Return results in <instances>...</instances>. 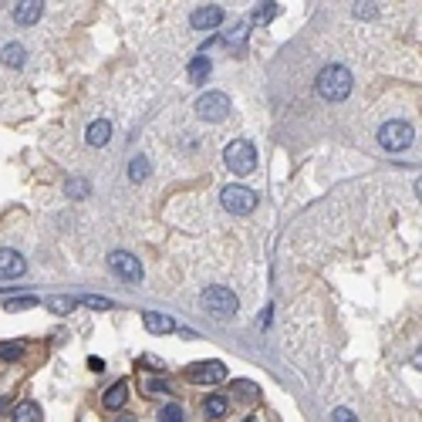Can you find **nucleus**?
Here are the masks:
<instances>
[{
	"instance_id": "obj_1",
	"label": "nucleus",
	"mask_w": 422,
	"mask_h": 422,
	"mask_svg": "<svg viewBox=\"0 0 422 422\" xmlns=\"http://www.w3.org/2000/svg\"><path fill=\"white\" fill-rule=\"evenodd\" d=\"M314 91L324 102H341V98L351 95V71L345 64H328L318 75V81H314Z\"/></svg>"
},
{
	"instance_id": "obj_2",
	"label": "nucleus",
	"mask_w": 422,
	"mask_h": 422,
	"mask_svg": "<svg viewBox=\"0 0 422 422\" xmlns=\"http://www.w3.org/2000/svg\"><path fill=\"white\" fill-rule=\"evenodd\" d=\"M223 163L237 173V176H250L257 169V149H254V142H247V139H237L230 142L227 149H223Z\"/></svg>"
},
{
	"instance_id": "obj_3",
	"label": "nucleus",
	"mask_w": 422,
	"mask_h": 422,
	"mask_svg": "<svg viewBox=\"0 0 422 422\" xmlns=\"http://www.w3.org/2000/svg\"><path fill=\"white\" fill-rule=\"evenodd\" d=\"M412 139H416V132H412V125L402 122V118H392V122H385V125L379 128V142H382V149H388V153L409 149Z\"/></svg>"
},
{
	"instance_id": "obj_4",
	"label": "nucleus",
	"mask_w": 422,
	"mask_h": 422,
	"mask_svg": "<svg viewBox=\"0 0 422 422\" xmlns=\"http://www.w3.org/2000/svg\"><path fill=\"white\" fill-rule=\"evenodd\" d=\"M203 307L213 318H233V314H237V294L227 291V287H206Z\"/></svg>"
},
{
	"instance_id": "obj_5",
	"label": "nucleus",
	"mask_w": 422,
	"mask_h": 422,
	"mask_svg": "<svg viewBox=\"0 0 422 422\" xmlns=\"http://www.w3.org/2000/svg\"><path fill=\"white\" fill-rule=\"evenodd\" d=\"M196 115L206 118V122H223L230 115V95L223 91H206L203 98L196 102Z\"/></svg>"
},
{
	"instance_id": "obj_6",
	"label": "nucleus",
	"mask_w": 422,
	"mask_h": 422,
	"mask_svg": "<svg viewBox=\"0 0 422 422\" xmlns=\"http://www.w3.org/2000/svg\"><path fill=\"white\" fill-rule=\"evenodd\" d=\"M223 206L230 210L233 217H247L257 210V192L247 186H227L223 190Z\"/></svg>"
},
{
	"instance_id": "obj_7",
	"label": "nucleus",
	"mask_w": 422,
	"mask_h": 422,
	"mask_svg": "<svg viewBox=\"0 0 422 422\" xmlns=\"http://www.w3.org/2000/svg\"><path fill=\"white\" fill-rule=\"evenodd\" d=\"M186 379L192 385H220L227 379V365L223 361H196L186 369Z\"/></svg>"
},
{
	"instance_id": "obj_8",
	"label": "nucleus",
	"mask_w": 422,
	"mask_h": 422,
	"mask_svg": "<svg viewBox=\"0 0 422 422\" xmlns=\"http://www.w3.org/2000/svg\"><path fill=\"white\" fill-rule=\"evenodd\" d=\"M108 267L115 270L122 281L142 284V264L132 254H128V250H112V254H108Z\"/></svg>"
},
{
	"instance_id": "obj_9",
	"label": "nucleus",
	"mask_w": 422,
	"mask_h": 422,
	"mask_svg": "<svg viewBox=\"0 0 422 422\" xmlns=\"http://www.w3.org/2000/svg\"><path fill=\"white\" fill-rule=\"evenodd\" d=\"M190 24L196 27V31H213V27L223 24V7H217V4H206V7H196L190 17Z\"/></svg>"
},
{
	"instance_id": "obj_10",
	"label": "nucleus",
	"mask_w": 422,
	"mask_h": 422,
	"mask_svg": "<svg viewBox=\"0 0 422 422\" xmlns=\"http://www.w3.org/2000/svg\"><path fill=\"white\" fill-rule=\"evenodd\" d=\"M27 260L17 250H0V277L4 281H14V277H24Z\"/></svg>"
},
{
	"instance_id": "obj_11",
	"label": "nucleus",
	"mask_w": 422,
	"mask_h": 422,
	"mask_svg": "<svg viewBox=\"0 0 422 422\" xmlns=\"http://www.w3.org/2000/svg\"><path fill=\"white\" fill-rule=\"evenodd\" d=\"M41 14H44V4L41 0H21V4H14V21L17 24H38Z\"/></svg>"
},
{
	"instance_id": "obj_12",
	"label": "nucleus",
	"mask_w": 422,
	"mask_h": 422,
	"mask_svg": "<svg viewBox=\"0 0 422 422\" xmlns=\"http://www.w3.org/2000/svg\"><path fill=\"white\" fill-rule=\"evenodd\" d=\"M108 139H112V125L105 118H95L88 125V132H85V142L95 145V149H102V145H108Z\"/></svg>"
},
{
	"instance_id": "obj_13",
	"label": "nucleus",
	"mask_w": 422,
	"mask_h": 422,
	"mask_svg": "<svg viewBox=\"0 0 422 422\" xmlns=\"http://www.w3.org/2000/svg\"><path fill=\"white\" fill-rule=\"evenodd\" d=\"M142 324H145L153 334H173L176 331V321L166 318V314H155V311H145V314H142Z\"/></svg>"
},
{
	"instance_id": "obj_14",
	"label": "nucleus",
	"mask_w": 422,
	"mask_h": 422,
	"mask_svg": "<svg viewBox=\"0 0 422 422\" xmlns=\"http://www.w3.org/2000/svg\"><path fill=\"white\" fill-rule=\"evenodd\" d=\"M210 71H213V64H210V58H203V54H196L190 61V68H186V75H190L192 85H203L206 78H210Z\"/></svg>"
},
{
	"instance_id": "obj_15",
	"label": "nucleus",
	"mask_w": 422,
	"mask_h": 422,
	"mask_svg": "<svg viewBox=\"0 0 422 422\" xmlns=\"http://www.w3.org/2000/svg\"><path fill=\"white\" fill-rule=\"evenodd\" d=\"M125 398H128V385L125 382H115L108 392H105L102 406H105V409H122V406H125Z\"/></svg>"
},
{
	"instance_id": "obj_16",
	"label": "nucleus",
	"mask_w": 422,
	"mask_h": 422,
	"mask_svg": "<svg viewBox=\"0 0 422 422\" xmlns=\"http://www.w3.org/2000/svg\"><path fill=\"white\" fill-rule=\"evenodd\" d=\"M14 422H41V409L34 406V402H17L11 412Z\"/></svg>"
},
{
	"instance_id": "obj_17",
	"label": "nucleus",
	"mask_w": 422,
	"mask_h": 422,
	"mask_svg": "<svg viewBox=\"0 0 422 422\" xmlns=\"http://www.w3.org/2000/svg\"><path fill=\"white\" fill-rule=\"evenodd\" d=\"M227 409H230V402H227L223 396H206L203 412L210 416V419H223V416H227Z\"/></svg>"
},
{
	"instance_id": "obj_18",
	"label": "nucleus",
	"mask_w": 422,
	"mask_h": 422,
	"mask_svg": "<svg viewBox=\"0 0 422 422\" xmlns=\"http://www.w3.org/2000/svg\"><path fill=\"white\" fill-rule=\"evenodd\" d=\"M0 58H4V64H7V68H21L27 54H24V48H21V44H4Z\"/></svg>"
},
{
	"instance_id": "obj_19",
	"label": "nucleus",
	"mask_w": 422,
	"mask_h": 422,
	"mask_svg": "<svg viewBox=\"0 0 422 422\" xmlns=\"http://www.w3.org/2000/svg\"><path fill=\"white\" fill-rule=\"evenodd\" d=\"M145 176H149V159H145V155H135V159L128 163V180H132V182H142Z\"/></svg>"
},
{
	"instance_id": "obj_20",
	"label": "nucleus",
	"mask_w": 422,
	"mask_h": 422,
	"mask_svg": "<svg viewBox=\"0 0 422 422\" xmlns=\"http://www.w3.org/2000/svg\"><path fill=\"white\" fill-rule=\"evenodd\" d=\"M24 355V345L21 341H0V359L4 361H17Z\"/></svg>"
},
{
	"instance_id": "obj_21",
	"label": "nucleus",
	"mask_w": 422,
	"mask_h": 422,
	"mask_svg": "<svg viewBox=\"0 0 422 422\" xmlns=\"http://www.w3.org/2000/svg\"><path fill=\"white\" fill-rule=\"evenodd\" d=\"M48 307H51L54 314H71V311L78 307V301H75V297H51Z\"/></svg>"
},
{
	"instance_id": "obj_22",
	"label": "nucleus",
	"mask_w": 422,
	"mask_h": 422,
	"mask_svg": "<svg viewBox=\"0 0 422 422\" xmlns=\"http://www.w3.org/2000/svg\"><path fill=\"white\" fill-rule=\"evenodd\" d=\"M274 14H277V4H274V0H267V4H260V7L254 11V24H267V21L274 17Z\"/></svg>"
},
{
	"instance_id": "obj_23",
	"label": "nucleus",
	"mask_w": 422,
	"mask_h": 422,
	"mask_svg": "<svg viewBox=\"0 0 422 422\" xmlns=\"http://www.w3.org/2000/svg\"><path fill=\"white\" fill-rule=\"evenodd\" d=\"M88 182L85 180H68L64 182V192H68V196H75V200H81V196H88Z\"/></svg>"
},
{
	"instance_id": "obj_24",
	"label": "nucleus",
	"mask_w": 422,
	"mask_h": 422,
	"mask_svg": "<svg viewBox=\"0 0 422 422\" xmlns=\"http://www.w3.org/2000/svg\"><path fill=\"white\" fill-rule=\"evenodd\" d=\"M159 422H182V409L173 402V406H166V409L159 412Z\"/></svg>"
},
{
	"instance_id": "obj_25",
	"label": "nucleus",
	"mask_w": 422,
	"mask_h": 422,
	"mask_svg": "<svg viewBox=\"0 0 422 422\" xmlns=\"http://www.w3.org/2000/svg\"><path fill=\"white\" fill-rule=\"evenodd\" d=\"M85 304L95 307V311H108V307H112V301H108V297H85Z\"/></svg>"
},
{
	"instance_id": "obj_26",
	"label": "nucleus",
	"mask_w": 422,
	"mask_h": 422,
	"mask_svg": "<svg viewBox=\"0 0 422 422\" xmlns=\"http://www.w3.org/2000/svg\"><path fill=\"white\" fill-rule=\"evenodd\" d=\"M34 304H38L34 297H11V301H7V307H11V311H17V307H34Z\"/></svg>"
},
{
	"instance_id": "obj_27",
	"label": "nucleus",
	"mask_w": 422,
	"mask_h": 422,
	"mask_svg": "<svg viewBox=\"0 0 422 422\" xmlns=\"http://www.w3.org/2000/svg\"><path fill=\"white\" fill-rule=\"evenodd\" d=\"M375 4H355V17H375Z\"/></svg>"
},
{
	"instance_id": "obj_28",
	"label": "nucleus",
	"mask_w": 422,
	"mask_h": 422,
	"mask_svg": "<svg viewBox=\"0 0 422 422\" xmlns=\"http://www.w3.org/2000/svg\"><path fill=\"white\" fill-rule=\"evenodd\" d=\"M331 422H359V419H355V412H348V409H334Z\"/></svg>"
},
{
	"instance_id": "obj_29",
	"label": "nucleus",
	"mask_w": 422,
	"mask_h": 422,
	"mask_svg": "<svg viewBox=\"0 0 422 422\" xmlns=\"http://www.w3.org/2000/svg\"><path fill=\"white\" fill-rule=\"evenodd\" d=\"M237 388H240V396L243 398H257V388L250 382H237Z\"/></svg>"
},
{
	"instance_id": "obj_30",
	"label": "nucleus",
	"mask_w": 422,
	"mask_h": 422,
	"mask_svg": "<svg viewBox=\"0 0 422 422\" xmlns=\"http://www.w3.org/2000/svg\"><path fill=\"white\" fill-rule=\"evenodd\" d=\"M88 369H91V371H102V369H105L102 359H91V361H88Z\"/></svg>"
},
{
	"instance_id": "obj_31",
	"label": "nucleus",
	"mask_w": 422,
	"mask_h": 422,
	"mask_svg": "<svg viewBox=\"0 0 422 422\" xmlns=\"http://www.w3.org/2000/svg\"><path fill=\"white\" fill-rule=\"evenodd\" d=\"M416 196H419V200H422V176H419V180H416Z\"/></svg>"
},
{
	"instance_id": "obj_32",
	"label": "nucleus",
	"mask_w": 422,
	"mask_h": 422,
	"mask_svg": "<svg viewBox=\"0 0 422 422\" xmlns=\"http://www.w3.org/2000/svg\"><path fill=\"white\" fill-rule=\"evenodd\" d=\"M416 369H422V351H416Z\"/></svg>"
},
{
	"instance_id": "obj_33",
	"label": "nucleus",
	"mask_w": 422,
	"mask_h": 422,
	"mask_svg": "<svg viewBox=\"0 0 422 422\" xmlns=\"http://www.w3.org/2000/svg\"><path fill=\"white\" fill-rule=\"evenodd\" d=\"M4 406H7V398H0V409H4Z\"/></svg>"
},
{
	"instance_id": "obj_34",
	"label": "nucleus",
	"mask_w": 422,
	"mask_h": 422,
	"mask_svg": "<svg viewBox=\"0 0 422 422\" xmlns=\"http://www.w3.org/2000/svg\"><path fill=\"white\" fill-rule=\"evenodd\" d=\"M247 422H254V419H247Z\"/></svg>"
},
{
	"instance_id": "obj_35",
	"label": "nucleus",
	"mask_w": 422,
	"mask_h": 422,
	"mask_svg": "<svg viewBox=\"0 0 422 422\" xmlns=\"http://www.w3.org/2000/svg\"><path fill=\"white\" fill-rule=\"evenodd\" d=\"M125 422H132V419H125Z\"/></svg>"
}]
</instances>
